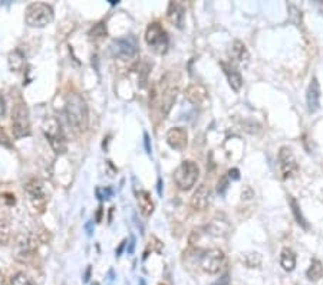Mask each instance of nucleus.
Wrapping results in <instances>:
<instances>
[{
    "label": "nucleus",
    "mask_w": 323,
    "mask_h": 285,
    "mask_svg": "<svg viewBox=\"0 0 323 285\" xmlns=\"http://www.w3.org/2000/svg\"><path fill=\"white\" fill-rule=\"evenodd\" d=\"M178 94V76L174 72H168L161 78L155 90L152 91V102L160 105V111L162 118L170 113Z\"/></svg>",
    "instance_id": "nucleus-1"
},
{
    "label": "nucleus",
    "mask_w": 323,
    "mask_h": 285,
    "mask_svg": "<svg viewBox=\"0 0 323 285\" xmlns=\"http://www.w3.org/2000/svg\"><path fill=\"white\" fill-rule=\"evenodd\" d=\"M66 118L71 124V127L76 133H85L88 130L89 124V111L85 99L82 95L78 93H71L66 96V105H65Z\"/></svg>",
    "instance_id": "nucleus-2"
},
{
    "label": "nucleus",
    "mask_w": 323,
    "mask_h": 285,
    "mask_svg": "<svg viewBox=\"0 0 323 285\" xmlns=\"http://www.w3.org/2000/svg\"><path fill=\"white\" fill-rule=\"evenodd\" d=\"M198 177H200V167L192 160L183 161L174 171V182H175L177 188L183 191H188L192 189L195 186Z\"/></svg>",
    "instance_id": "nucleus-3"
},
{
    "label": "nucleus",
    "mask_w": 323,
    "mask_h": 285,
    "mask_svg": "<svg viewBox=\"0 0 323 285\" xmlns=\"http://www.w3.org/2000/svg\"><path fill=\"white\" fill-rule=\"evenodd\" d=\"M54 20V9L46 3H32L25 10V22L30 28H43Z\"/></svg>",
    "instance_id": "nucleus-4"
},
{
    "label": "nucleus",
    "mask_w": 323,
    "mask_h": 285,
    "mask_svg": "<svg viewBox=\"0 0 323 285\" xmlns=\"http://www.w3.org/2000/svg\"><path fill=\"white\" fill-rule=\"evenodd\" d=\"M145 42L155 54L164 55L170 48V38L161 23L152 22L145 31Z\"/></svg>",
    "instance_id": "nucleus-5"
},
{
    "label": "nucleus",
    "mask_w": 323,
    "mask_h": 285,
    "mask_svg": "<svg viewBox=\"0 0 323 285\" xmlns=\"http://www.w3.org/2000/svg\"><path fill=\"white\" fill-rule=\"evenodd\" d=\"M43 133L46 140L49 141L52 150L56 154H63L68 149V143H66V137L62 131L60 123L57 121L56 118L51 117L48 120H45L43 123Z\"/></svg>",
    "instance_id": "nucleus-6"
},
{
    "label": "nucleus",
    "mask_w": 323,
    "mask_h": 285,
    "mask_svg": "<svg viewBox=\"0 0 323 285\" xmlns=\"http://www.w3.org/2000/svg\"><path fill=\"white\" fill-rule=\"evenodd\" d=\"M12 131L15 138L30 135V117L26 104L18 102L12 111Z\"/></svg>",
    "instance_id": "nucleus-7"
},
{
    "label": "nucleus",
    "mask_w": 323,
    "mask_h": 285,
    "mask_svg": "<svg viewBox=\"0 0 323 285\" xmlns=\"http://www.w3.org/2000/svg\"><path fill=\"white\" fill-rule=\"evenodd\" d=\"M226 262V255L218 248H211L200 255V266L207 274H218Z\"/></svg>",
    "instance_id": "nucleus-8"
},
{
    "label": "nucleus",
    "mask_w": 323,
    "mask_h": 285,
    "mask_svg": "<svg viewBox=\"0 0 323 285\" xmlns=\"http://www.w3.org/2000/svg\"><path fill=\"white\" fill-rule=\"evenodd\" d=\"M38 238L33 233H23L16 241V249H15V258L20 262H27L30 258H33L36 249H38Z\"/></svg>",
    "instance_id": "nucleus-9"
},
{
    "label": "nucleus",
    "mask_w": 323,
    "mask_h": 285,
    "mask_svg": "<svg viewBox=\"0 0 323 285\" xmlns=\"http://www.w3.org/2000/svg\"><path fill=\"white\" fill-rule=\"evenodd\" d=\"M111 54L119 59H131L138 54V42L134 36L115 39L111 43Z\"/></svg>",
    "instance_id": "nucleus-10"
},
{
    "label": "nucleus",
    "mask_w": 323,
    "mask_h": 285,
    "mask_svg": "<svg viewBox=\"0 0 323 285\" xmlns=\"http://www.w3.org/2000/svg\"><path fill=\"white\" fill-rule=\"evenodd\" d=\"M279 170H280V177L286 180L299 173V164L292 153V149L287 146L280 147L279 150Z\"/></svg>",
    "instance_id": "nucleus-11"
},
{
    "label": "nucleus",
    "mask_w": 323,
    "mask_h": 285,
    "mask_svg": "<svg viewBox=\"0 0 323 285\" xmlns=\"http://www.w3.org/2000/svg\"><path fill=\"white\" fill-rule=\"evenodd\" d=\"M25 190L26 193L29 194L33 206L39 210V212H43L45 206H46V202H48V197H46V191H45V186H43V182L40 179H30L26 185H25Z\"/></svg>",
    "instance_id": "nucleus-12"
},
{
    "label": "nucleus",
    "mask_w": 323,
    "mask_h": 285,
    "mask_svg": "<svg viewBox=\"0 0 323 285\" xmlns=\"http://www.w3.org/2000/svg\"><path fill=\"white\" fill-rule=\"evenodd\" d=\"M186 99L195 107H206L209 104V90L201 84H191L184 91Z\"/></svg>",
    "instance_id": "nucleus-13"
},
{
    "label": "nucleus",
    "mask_w": 323,
    "mask_h": 285,
    "mask_svg": "<svg viewBox=\"0 0 323 285\" xmlns=\"http://www.w3.org/2000/svg\"><path fill=\"white\" fill-rule=\"evenodd\" d=\"M306 104L310 114L316 113L321 107V85L316 76H313L306 90Z\"/></svg>",
    "instance_id": "nucleus-14"
},
{
    "label": "nucleus",
    "mask_w": 323,
    "mask_h": 285,
    "mask_svg": "<svg viewBox=\"0 0 323 285\" xmlns=\"http://www.w3.org/2000/svg\"><path fill=\"white\" fill-rule=\"evenodd\" d=\"M167 143L174 150H184L188 144V134L181 127H174L167 133Z\"/></svg>",
    "instance_id": "nucleus-15"
},
{
    "label": "nucleus",
    "mask_w": 323,
    "mask_h": 285,
    "mask_svg": "<svg viewBox=\"0 0 323 285\" xmlns=\"http://www.w3.org/2000/svg\"><path fill=\"white\" fill-rule=\"evenodd\" d=\"M210 197H211V191H210L209 186L204 183L200 185L191 197V208L197 212L206 210L210 203Z\"/></svg>",
    "instance_id": "nucleus-16"
},
{
    "label": "nucleus",
    "mask_w": 323,
    "mask_h": 285,
    "mask_svg": "<svg viewBox=\"0 0 323 285\" xmlns=\"http://www.w3.org/2000/svg\"><path fill=\"white\" fill-rule=\"evenodd\" d=\"M167 16L171 22L172 25H175L178 29L184 28V19H186V9L177 3V1H171L168 4V10H167Z\"/></svg>",
    "instance_id": "nucleus-17"
},
{
    "label": "nucleus",
    "mask_w": 323,
    "mask_h": 285,
    "mask_svg": "<svg viewBox=\"0 0 323 285\" xmlns=\"http://www.w3.org/2000/svg\"><path fill=\"white\" fill-rule=\"evenodd\" d=\"M221 68H223L224 74L227 76V81L228 84H230V87H231V90L236 91V93L240 91V88L243 85V78L240 75V72L236 71L231 65H227L226 62H221Z\"/></svg>",
    "instance_id": "nucleus-18"
},
{
    "label": "nucleus",
    "mask_w": 323,
    "mask_h": 285,
    "mask_svg": "<svg viewBox=\"0 0 323 285\" xmlns=\"http://www.w3.org/2000/svg\"><path fill=\"white\" fill-rule=\"evenodd\" d=\"M136 202H138L139 210L144 216H151L152 212H154V202H152L150 191L139 190L136 193Z\"/></svg>",
    "instance_id": "nucleus-19"
},
{
    "label": "nucleus",
    "mask_w": 323,
    "mask_h": 285,
    "mask_svg": "<svg viewBox=\"0 0 323 285\" xmlns=\"http://www.w3.org/2000/svg\"><path fill=\"white\" fill-rule=\"evenodd\" d=\"M287 202H289V206H290V209H292V213H293L295 221L297 222V225L302 226L304 230H309V222L306 221V218H304L303 213H302L299 202H297L293 196H289V197H287Z\"/></svg>",
    "instance_id": "nucleus-20"
},
{
    "label": "nucleus",
    "mask_w": 323,
    "mask_h": 285,
    "mask_svg": "<svg viewBox=\"0 0 323 285\" xmlns=\"http://www.w3.org/2000/svg\"><path fill=\"white\" fill-rule=\"evenodd\" d=\"M280 265L287 272L295 269V266H296V253L293 252V249L287 247L282 249V252H280Z\"/></svg>",
    "instance_id": "nucleus-21"
},
{
    "label": "nucleus",
    "mask_w": 323,
    "mask_h": 285,
    "mask_svg": "<svg viewBox=\"0 0 323 285\" xmlns=\"http://www.w3.org/2000/svg\"><path fill=\"white\" fill-rule=\"evenodd\" d=\"M231 57L234 58L237 62L248 61L250 54H248L246 45H244L242 40H234V42H233V45H231Z\"/></svg>",
    "instance_id": "nucleus-22"
},
{
    "label": "nucleus",
    "mask_w": 323,
    "mask_h": 285,
    "mask_svg": "<svg viewBox=\"0 0 323 285\" xmlns=\"http://www.w3.org/2000/svg\"><path fill=\"white\" fill-rule=\"evenodd\" d=\"M25 62H26V58L22 54L20 49H15L13 52H10V55H9V68L13 72H20L25 66Z\"/></svg>",
    "instance_id": "nucleus-23"
},
{
    "label": "nucleus",
    "mask_w": 323,
    "mask_h": 285,
    "mask_svg": "<svg viewBox=\"0 0 323 285\" xmlns=\"http://www.w3.org/2000/svg\"><path fill=\"white\" fill-rule=\"evenodd\" d=\"M306 277L310 281H319L323 277V264L319 259H313L309 269L306 271Z\"/></svg>",
    "instance_id": "nucleus-24"
},
{
    "label": "nucleus",
    "mask_w": 323,
    "mask_h": 285,
    "mask_svg": "<svg viewBox=\"0 0 323 285\" xmlns=\"http://www.w3.org/2000/svg\"><path fill=\"white\" fill-rule=\"evenodd\" d=\"M240 261L247 266V268H259L262 265V256L257 252H247V253H242Z\"/></svg>",
    "instance_id": "nucleus-25"
},
{
    "label": "nucleus",
    "mask_w": 323,
    "mask_h": 285,
    "mask_svg": "<svg viewBox=\"0 0 323 285\" xmlns=\"http://www.w3.org/2000/svg\"><path fill=\"white\" fill-rule=\"evenodd\" d=\"M10 238V225L7 218H0V245H6Z\"/></svg>",
    "instance_id": "nucleus-26"
},
{
    "label": "nucleus",
    "mask_w": 323,
    "mask_h": 285,
    "mask_svg": "<svg viewBox=\"0 0 323 285\" xmlns=\"http://www.w3.org/2000/svg\"><path fill=\"white\" fill-rule=\"evenodd\" d=\"M9 285H33V283H32V280L26 274L18 272V274H15L10 278V284Z\"/></svg>",
    "instance_id": "nucleus-27"
},
{
    "label": "nucleus",
    "mask_w": 323,
    "mask_h": 285,
    "mask_svg": "<svg viewBox=\"0 0 323 285\" xmlns=\"http://www.w3.org/2000/svg\"><path fill=\"white\" fill-rule=\"evenodd\" d=\"M287 9H289L290 20H292L293 23H296L297 26H300V25H302V10H299V9H297L296 6H293V4H289Z\"/></svg>",
    "instance_id": "nucleus-28"
},
{
    "label": "nucleus",
    "mask_w": 323,
    "mask_h": 285,
    "mask_svg": "<svg viewBox=\"0 0 323 285\" xmlns=\"http://www.w3.org/2000/svg\"><path fill=\"white\" fill-rule=\"evenodd\" d=\"M89 35H91L92 38H102V36H105V35H107V29H105L104 23L95 25V26L92 28V31H91Z\"/></svg>",
    "instance_id": "nucleus-29"
},
{
    "label": "nucleus",
    "mask_w": 323,
    "mask_h": 285,
    "mask_svg": "<svg viewBox=\"0 0 323 285\" xmlns=\"http://www.w3.org/2000/svg\"><path fill=\"white\" fill-rule=\"evenodd\" d=\"M227 188H228V179L227 177H223V179L218 182V188H217V190H218L220 194H224L226 190H227Z\"/></svg>",
    "instance_id": "nucleus-30"
},
{
    "label": "nucleus",
    "mask_w": 323,
    "mask_h": 285,
    "mask_svg": "<svg viewBox=\"0 0 323 285\" xmlns=\"http://www.w3.org/2000/svg\"><path fill=\"white\" fill-rule=\"evenodd\" d=\"M99 191H102V196L99 197V199H102V200L111 199V196H112V193H114L111 188H104V189H99Z\"/></svg>",
    "instance_id": "nucleus-31"
},
{
    "label": "nucleus",
    "mask_w": 323,
    "mask_h": 285,
    "mask_svg": "<svg viewBox=\"0 0 323 285\" xmlns=\"http://www.w3.org/2000/svg\"><path fill=\"white\" fill-rule=\"evenodd\" d=\"M144 144H145V150L148 154L152 153V147H151V141H150V135L148 133H144Z\"/></svg>",
    "instance_id": "nucleus-32"
},
{
    "label": "nucleus",
    "mask_w": 323,
    "mask_h": 285,
    "mask_svg": "<svg viewBox=\"0 0 323 285\" xmlns=\"http://www.w3.org/2000/svg\"><path fill=\"white\" fill-rule=\"evenodd\" d=\"M0 144H3V146H9V138H7V135L4 133V130L0 127Z\"/></svg>",
    "instance_id": "nucleus-33"
},
{
    "label": "nucleus",
    "mask_w": 323,
    "mask_h": 285,
    "mask_svg": "<svg viewBox=\"0 0 323 285\" xmlns=\"http://www.w3.org/2000/svg\"><path fill=\"white\" fill-rule=\"evenodd\" d=\"M228 176H230L233 180H237V179L240 177V176H239V170H237V169H231V170L228 171Z\"/></svg>",
    "instance_id": "nucleus-34"
},
{
    "label": "nucleus",
    "mask_w": 323,
    "mask_h": 285,
    "mask_svg": "<svg viewBox=\"0 0 323 285\" xmlns=\"http://www.w3.org/2000/svg\"><path fill=\"white\" fill-rule=\"evenodd\" d=\"M134 249H135V238H131V244H130V248H128V253L130 255L134 253Z\"/></svg>",
    "instance_id": "nucleus-35"
},
{
    "label": "nucleus",
    "mask_w": 323,
    "mask_h": 285,
    "mask_svg": "<svg viewBox=\"0 0 323 285\" xmlns=\"http://www.w3.org/2000/svg\"><path fill=\"white\" fill-rule=\"evenodd\" d=\"M124 247H125V241L119 245V248L116 249V256H121V253H122V251H124Z\"/></svg>",
    "instance_id": "nucleus-36"
},
{
    "label": "nucleus",
    "mask_w": 323,
    "mask_h": 285,
    "mask_svg": "<svg viewBox=\"0 0 323 285\" xmlns=\"http://www.w3.org/2000/svg\"><path fill=\"white\" fill-rule=\"evenodd\" d=\"M158 194L160 196L162 194V180L161 179H158Z\"/></svg>",
    "instance_id": "nucleus-37"
},
{
    "label": "nucleus",
    "mask_w": 323,
    "mask_h": 285,
    "mask_svg": "<svg viewBox=\"0 0 323 285\" xmlns=\"http://www.w3.org/2000/svg\"><path fill=\"white\" fill-rule=\"evenodd\" d=\"M213 285H228L227 284V277H224V278H223L221 281H218V283H215V284H213Z\"/></svg>",
    "instance_id": "nucleus-38"
},
{
    "label": "nucleus",
    "mask_w": 323,
    "mask_h": 285,
    "mask_svg": "<svg viewBox=\"0 0 323 285\" xmlns=\"http://www.w3.org/2000/svg\"><path fill=\"white\" fill-rule=\"evenodd\" d=\"M86 230H88V235H92V222L86 225Z\"/></svg>",
    "instance_id": "nucleus-39"
},
{
    "label": "nucleus",
    "mask_w": 323,
    "mask_h": 285,
    "mask_svg": "<svg viewBox=\"0 0 323 285\" xmlns=\"http://www.w3.org/2000/svg\"><path fill=\"white\" fill-rule=\"evenodd\" d=\"M0 285H7L6 284V281H4V277H3L1 274H0Z\"/></svg>",
    "instance_id": "nucleus-40"
},
{
    "label": "nucleus",
    "mask_w": 323,
    "mask_h": 285,
    "mask_svg": "<svg viewBox=\"0 0 323 285\" xmlns=\"http://www.w3.org/2000/svg\"><path fill=\"white\" fill-rule=\"evenodd\" d=\"M89 272H91V268H88V271H86V275H85V281H88V280H89Z\"/></svg>",
    "instance_id": "nucleus-41"
},
{
    "label": "nucleus",
    "mask_w": 323,
    "mask_h": 285,
    "mask_svg": "<svg viewBox=\"0 0 323 285\" xmlns=\"http://www.w3.org/2000/svg\"><path fill=\"white\" fill-rule=\"evenodd\" d=\"M139 285H147V283H145V280L142 278V280H139Z\"/></svg>",
    "instance_id": "nucleus-42"
},
{
    "label": "nucleus",
    "mask_w": 323,
    "mask_h": 285,
    "mask_svg": "<svg viewBox=\"0 0 323 285\" xmlns=\"http://www.w3.org/2000/svg\"><path fill=\"white\" fill-rule=\"evenodd\" d=\"M92 285H99V284H98V283H94V284H92Z\"/></svg>",
    "instance_id": "nucleus-43"
},
{
    "label": "nucleus",
    "mask_w": 323,
    "mask_h": 285,
    "mask_svg": "<svg viewBox=\"0 0 323 285\" xmlns=\"http://www.w3.org/2000/svg\"><path fill=\"white\" fill-rule=\"evenodd\" d=\"M160 285H167V284H160Z\"/></svg>",
    "instance_id": "nucleus-44"
}]
</instances>
